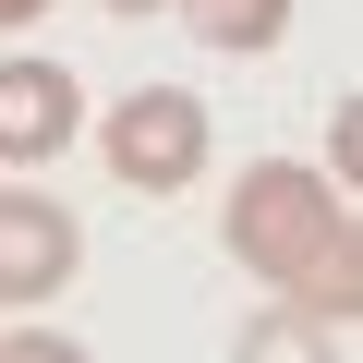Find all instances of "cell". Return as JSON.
<instances>
[{"mask_svg": "<svg viewBox=\"0 0 363 363\" xmlns=\"http://www.w3.org/2000/svg\"><path fill=\"white\" fill-rule=\"evenodd\" d=\"M218 230H230V267H255V279H267L279 303H303L315 327H351V315H363V230H351V194H339L327 169L255 157V169L230 182Z\"/></svg>", "mask_w": 363, "mask_h": 363, "instance_id": "6da1fadb", "label": "cell"}, {"mask_svg": "<svg viewBox=\"0 0 363 363\" xmlns=\"http://www.w3.org/2000/svg\"><path fill=\"white\" fill-rule=\"evenodd\" d=\"M97 157L121 194H194L218 133H206V97L194 85H133L121 109H97Z\"/></svg>", "mask_w": 363, "mask_h": 363, "instance_id": "7a4b0ae2", "label": "cell"}, {"mask_svg": "<svg viewBox=\"0 0 363 363\" xmlns=\"http://www.w3.org/2000/svg\"><path fill=\"white\" fill-rule=\"evenodd\" d=\"M73 267H85V230H73V206L37 194V169H25L13 194H0V303H61Z\"/></svg>", "mask_w": 363, "mask_h": 363, "instance_id": "3957f363", "label": "cell"}, {"mask_svg": "<svg viewBox=\"0 0 363 363\" xmlns=\"http://www.w3.org/2000/svg\"><path fill=\"white\" fill-rule=\"evenodd\" d=\"M73 133H85V85L61 61H0V157H13V169H49Z\"/></svg>", "mask_w": 363, "mask_h": 363, "instance_id": "277c9868", "label": "cell"}, {"mask_svg": "<svg viewBox=\"0 0 363 363\" xmlns=\"http://www.w3.org/2000/svg\"><path fill=\"white\" fill-rule=\"evenodd\" d=\"M169 13L194 25V49H218V61H267L291 37V0H169Z\"/></svg>", "mask_w": 363, "mask_h": 363, "instance_id": "5b68a950", "label": "cell"}, {"mask_svg": "<svg viewBox=\"0 0 363 363\" xmlns=\"http://www.w3.org/2000/svg\"><path fill=\"white\" fill-rule=\"evenodd\" d=\"M230 363H339V327H315L303 303H255L242 339H230Z\"/></svg>", "mask_w": 363, "mask_h": 363, "instance_id": "8992f818", "label": "cell"}, {"mask_svg": "<svg viewBox=\"0 0 363 363\" xmlns=\"http://www.w3.org/2000/svg\"><path fill=\"white\" fill-rule=\"evenodd\" d=\"M0 363H97V351L61 339V327H0Z\"/></svg>", "mask_w": 363, "mask_h": 363, "instance_id": "52a82bcc", "label": "cell"}, {"mask_svg": "<svg viewBox=\"0 0 363 363\" xmlns=\"http://www.w3.org/2000/svg\"><path fill=\"white\" fill-rule=\"evenodd\" d=\"M37 13H49V0H0V25H37Z\"/></svg>", "mask_w": 363, "mask_h": 363, "instance_id": "ba28073f", "label": "cell"}, {"mask_svg": "<svg viewBox=\"0 0 363 363\" xmlns=\"http://www.w3.org/2000/svg\"><path fill=\"white\" fill-rule=\"evenodd\" d=\"M97 13H121V25H133V13H169V0H97Z\"/></svg>", "mask_w": 363, "mask_h": 363, "instance_id": "9c48e42d", "label": "cell"}]
</instances>
